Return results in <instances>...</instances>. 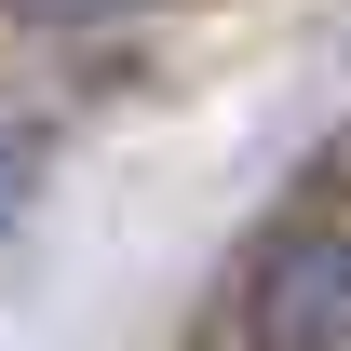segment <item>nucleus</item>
Listing matches in <instances>:
<instances>
[{
	"mask_svg": "<svg viewBox=\"0 0 351 351\" xmlns=\"http://www.w3.org/2000/svg\"><path fill=\"white\" fill-rule=\"evenodd\" d=\"M14 14H41V27H95V14H135V0H14Z\"/></svg>",
	"mask_w": 351,
	"mask_h": 351,
	"instance_id": "1",
	"label": "nucleus"
}]
</instances>
